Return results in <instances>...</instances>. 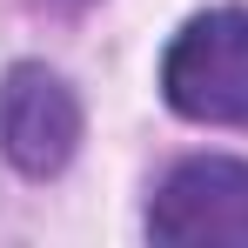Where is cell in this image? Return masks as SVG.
<instances>
[{"mask_svg": "<svg viewBox=\"0 0 248 248\" xmlns=\"http://www.w3.org/2000/svg\"><path fill=\"white\" fill-rule=\"evenodd\" d=\"M161 101L181 121L248 127V14L208 7L161 54Z\"/></svg>", "mask_w": 248, "mask_h": 248, "instance_id": "cell-1", "label": "cell"}, {"mask_svg": "<svg viewBox=\"0 0 248 248\" xmlns=\"http://www.w3.org/2000/svg\"><path fill=\"white\" fill-rule=\"evenodd\" d=\"M155 242H248V161L202 155L181 161L148 202Z\"/></svg>", "mask_w": 248, "mask_h": 248, "instance_id": "cell-3", "label": "cell"}, {"mask_svg": "<svg viewBox=\"0 0 248 248\" xmlns=\"http://www.w3.org/2000/svg\"><path fill=\"white\" fill-rule=\"evenodd\" d=\"M81 148V101L41 61L7 67L0 81V155L20 174H61Z\"/></svg>", "mask_w": 248, "mask_h": 248, "instance_id": "cell-2", "label": "cell"}]
</instances>
